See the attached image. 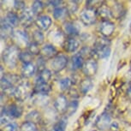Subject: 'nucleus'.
Wrapping results in <instances>:
<instances>
[{"instance_id": "obj_1", "label": "nucleus", "mask_w": 131, "mask_h": 131, "mask_svg": "<svg viewBox=\"0 0 131 131\" xmlns=\"http://www.w3.org/2000/svg\"><path fill=\"white\" fill-rule=\"evenodd\" d=\"M20 49L16 46H9L2 52V62L9 69H15L19 61Z\"/></svg>"}, {"instance_id": "obj_2", "label": "nucleus", "mask_w": 131, "mask_h": 131, "mask_svg": "<svg viewBox=\"0 0 131 131\" xmlns=\"http://www.w3.org/2000/svg\"><path fill=\"white\" fill-rule=\"evenodd\" d=\"M33 89L28 81H21L16 86L14 97L18 101H24L31 94H33Z\"/></svg>"}, {"instance_id": "obj_3", "label": "nucleus", "mask_w": 131, "mask_h": 131, "mask_svg": "<svg viewBox=\"0 0 131 131\" xmlns=\"http://www.w3.org/2000/svg\"><path fill=\"white\" fill-rule=\"evenodd\" d=\"M68 63L69 58L67 56L64 54H58L53 58L51 59L50 66L53 72L59 73L67 67Z\"/></svg>"}, {"instance_id": "obj_4", "label": "nucleus", "mask_w": 131, "mask_h": 131, "mask_svg": "<svg viewBox=\"0 0 131 131\" xmlns=\"http://www.w3.org/2000/svg\"><path fill=\"white\" fill-rule=\"evenodd\" d=\"M11 39L14 42V46H17L19 49L28 47L29 44H30L28 34L24 30H16Z\"/></svg>"}, {"instance_id": "obj_5", "label": "nucleus", "mask_w": 131, "mask_h": 131, "mask_svg": "<svg viewBox=\"0 0 131 131\" xmlns=\"http://www.w3.org/2000/svg\"><path fill=\"white\" fill-rule=\"evenodd\" d=\"M97 11L95 9H85L80 14V21L85 26H91L97 21Z\"/></svg>"}, {"instance_id": "obj_6", "label": "nucleus", "mask_w": 131, "mask_h": 131, "mask_svg": "<svg viewBox=\"0 0 131 131\" xmlns=\"http://www.w3.org/2000/svg\"><path fill=\"white\" fill-rule=\"evenodd\" d=\"M112 117L110 113L107 112H104L99 116L98 118L95 121V126L99 130L104 131L110 128L112 124Z\"/></svg>"}, {"instance_id": "obj_7", "label": "nucleus", "mask_w": 131, "mask_h": 131, "mask_svg": "<svg viewBox=\"0 0 131 131\" xmlns=\"http://www.w3.org/2000/svg\"><path fill=\"white\" fill-rule=\"evenodd\" d=\"M98 62L97 60L93 58L88 59L85 61V63L83 64V67L81 69L83 74L85 75L86 77H92V76L95 75L96 73L98 71Z\"/></svg>"}, {"instance_id": "obj_8", "label": "nucleus", "mask_w": 131, "mask_h": 131, "mask_svg": "<svg viewBox=\"0 0 131 131\" xmlns=\"http://www.w3.org/2000/svg\"><path fill=\"white\" fill-rule=\"evenodd\" d=\"M63 33L67 34L68 36L71 38H75V36H78L80 34V27L78 24H76L75 21H67L63 23Z\"/></svg>"}, {"instance_id": "obj_9", "label": "nucleus", "mask_w": 131, "mask_h": 131, "mask_svg": "<svg viewBox=\"0 0 131 131\" xmlns=\"http://www.w3.org/2000/svg\"><path fill=\"white\" fill-rule=\"evenodd\" d=\"M34 23L40 31H47L52 24V20L47 15H40L35 19Z\"/></svg>"}, {"instance_id": "obj_10", "label": "nucleus", "mask_w": 131, "mask_h": 131, "mask_svg": "<svg viewBox=\"0 0 131 131\" xmlns=\"http://www.w3.org/2000/svg\"><path fill=\"white\" fill-rule=\"evenodd\" d=\"M68 104L69 102L66 96L63 94H59L54 100V110L58 113H63L64 114L66 112V109H67Z\"/></svg>"}, {"instance_id": "obj_11", "label": "nucleus", "mask_w": 131, "mask_h": 131, "mask_svg": "<svg viewBox=\"0 0 131 131\" xmlns=\"http://www.w3.org/2000/svg\"><path fill=\"white\" fill-rule=\"evenodd\" d=\"M115 31V24L111 21H101L100 25V33L105 38H109L113 34Z\"/></svg>"}, {"instance_id": "obj_12", "label": "nucleus", "mask_w": 131, "mask_h": 131, "mask_svg": "<svg viewBox=\"0 0 131 131\" xmlns=\"http://www.w3.org/2000/svg\"><path fill=\"white\" fill-rule=\"evenodd\" d=\"M63 48L66 52L74 53L80 48V42L75 38H70L66 39L64 43L63 44Z\"/></svg>"}, {"instance_id": "obj_13", "label": "nucleus", "mask_w": 131, "mask_h": 131, "mask_svg": "<svg viewBox=\"0 0 131 131\" xmlns=\"http://www.w3.org/2000/svg\"><path fill=\"white\" fill-rule=\"evenodd\" d=\"M58 55V50L57 48L51 44H46L41 48L40 51V56L42 58L46 59H51L54 57Z\"/></svg>"}, {"instance_id": "obj_14", "label": "nucleus", "mask_w": 131, "mask_h": 131, "mask_svg": "<svg viewBox=\"0 0 131 131\" xmlns=\"http://www.w3.org/2000/svg\"><path fill=\"white\" fill-rule=\"evenodd\" d=\"M51 91V88L48 83L36 82L35 86H34V88L33 89V93L34 94H38V95L47 96Z\"/></svg>"}, {"instance_id": "obj_15", "label": "nucleus", "mask_w": 131, "mask_h": 131, "mask_svg": "<svg viewBox=\"0 0 131 131\" xmlns=\"http://www.w3.org/2000/svg\"><path fill=\"white\" fill-rule=\"evenodd\" d=\"M34 14L33 13L31 9H26L23 12L21 13V24L23 27H29L34 23Z\"/></svg>"}, {"instance_id": "obj_16", "label": "nucleus", "mask_w": 131, "mask_h": 131, "mask_svg": "<svg viewBox=\"0 0 131 131\" xmlns=\"http://www.w3.org/2000/svg\"><path fill=\"white\" fill-rule=\"evenodd\" d=\"M96 11H97L98 18H100L102 21H110V18L112 17L111 8L108 7V5H106V4H103L100 7H99Z\"/></svg>"}, {"instance_id": "obj_17", "label": "nucleus", "mask_w": 131, "mask_h": 131, "mask_svg": "<svg viewBox=\"0 0 131 131\" xmlns=\"http://www.w3.org/2000/svg\"><path fill=\"white\" fill-rule=\"evenodd\" d=\"M13 27H11L7 23L4 18L1 20V38L2 39H7L8 38H11L14 34Z\"/></svg>"}, {"instance_id": "obj_18", "label": "nucleus", "mask_w": 131, "mask_h": 131, "mask_svg": "<svg viewBox=\"0 0 131 131\" xmlns=\"http://www.w3.org/2000/svg\"><path fill=\"white\" fill-rule=\"evenodd\" d=\"M93 86V82L89 77H86L80 81L79 82V93L85 95L92 89Z\"/></svg>"}, {"instance_id": "obj_19", "label": "nucleus", "mask_w": 131, "mask_h": 131, "mask_svg": "<svg viewBox=\"0 0 131 131\" xmlns=\"http://www.w3.org/2000/svg\"><path fill=\"white\" fill-rule=\"evenodd\" d=\"M7 110H8L9 114L10 115L12 118H19L21 117L23 113V109L21 106L17 105L16 103H12L7 106Z\"/></svg>"}, {"instance_id": "obj_20", "label": "nucleus", "mask_w": 131, "mask_h": 131, "mask_svg": "<svg viewBox=\"0 0 131 131\" xmlns=\"http://www.w3.org/2000/svg\"><path fill=\"white\" fill-rule=\"evenodd\" d=\"M85 63V59L80 53H75L71 57V65L74 70H81L83 67V64Z\"/></svg>"}, {"instance_id": "obj_21", "label": "nucleus", "mask_w": 131, "mask_h": 131, "mask_svg": "<svg viewBox=\"0 0 131 131\" xmlns=\"http://www.w3.org/2000/svg\"><path fill=\"white\" fill-rule=\"evenodd\" d=\"M111 11H112V17L116 19H120L123 16V15L124 14L125 9L123 4H121L120 2H115L112 7L111 8Z\"/></svg>"}, {"instance_id": "obj_22", "label": "nucleus", "mask_w": 131, "mask_h": 131, "mask_svg": "<svg viewBox=\"0 0 131 131\" xmlns=\"http://www.w3.org/2000/svg\"><path fill=\"white\" fill-rule=\"evenodd\" d=\"M5 21L8 23L9 25L13 28H16L21 23V19H20V16L17 15L16 12L13 11H9L8 13L6 14L5 17H4Z\"/></svg>"}, {"instance_id": "obj_23", "label": "nucleus", "mask_w": 131, "mask_h": 131, "mask_svg": "<svg viewBox=\"0 0 131 131\" xmlns=\"http://www.w3.org/2000/svg\"><path fill=\"white\" fill-rule=\"evenodd\" d=\"M94 52H93V59L97 60V59H105L109 58V56L111 55V46H106V47L98 49L95 50L93 49Z\"/></svg>"}, {"instance_id": "obj_24", "label": "nucleus", "mask_w": 131, "mask_h": 131, "mask_svg": "<svg viewBox=\"0 0 131 131\" xmlns=\"http://www.w3.org/2000/svg\"><path fill=\"white\" fill-rule=\"evenodd\" d=\"M36 71V66L34 63H27L23 64L21 68V75L24 78H30L32 77Z\"/></svg>"}, {"instance_id": "obj_25", "label": "nucleus", "mask_w": 131, "mask_h": 131, "mask_svg": "<svg viewBox=\"0 0 131 131\" xmlns=\"http://www.w3.org/2000/svg\"><path fill=\"white\" fill-rule=\"evenodd\" d=\"M49 36H50V39L51 40L54 42V43H58L59 44L60 42L62 43H64V41H65V39H64V34L63 32L60 30V29H55V30L51 31L50 34H49Z\"/></svg>"}, {"instance_id": "obj_26", "label": "nucleus", "mask_w": 131, "mask_h": 131, "mask_svg": "<svg viewBox=\"0 0 131 131\" xmlns=\"http://www.w3.org/2000/svg\"><path fill=\"white\" fill-rule=\"evenodd\" d=\"M25 119L28 122H31L33 123H35V124H38L42 121V116L41 113L38 112L37 110H34L26 115Z\"/></svg>"}, {"instance_id": "obj_27", "label": "nucleus", "mask_w": 131, "mask_h": 131, "mask_svg": "<svg viewBox=\"0 0 131 131\" xmlns=\"http://www.w3.org/2000/svg\"><path fill=\"white\" fill-rule=\"evenodd\" d=\"M69 12L66 9L65 6H60L58 7V8H55L53 9L52 15H53V18L58 21V20H61L63 18H65L66 16H68Z\"/></svg>"}, {"instance_id": "obj_28", "label": "nucleus", "mask_w": 131, "mask_h": 131, "mask_svg": "<svg viewBox=\"0 0 131 131\" xmlns=\"http://www.w3.org/2000/svg\"><path fill=\"white\" fill-rule=\"evenodd\" d=\"M78 107H79V101L77 100H72L69 102L67 109H66V112L64 114H65L66 117H71V116L74 115L76 112Z\"/></svg>"}, {"instance_id": "obj_29", "label": "nucleus", "mask_w": 131, "mask_h": 131, "mask_svg": "<svg viewBox=\"0 0 131 131\" xmlns=\"http://www.w3.org/2000/svg\"><path fill=\"white\" fill-rule=\"evenodd\" d=\"M51 75H52V74H51V71L49 70V69L47 68L44 69L43 70H41L40 72L39 73V76H38V79H37L36 82L48 83V81L51 80Z\"/></svg>"}, {"instance_id": "obj_30", "label": "nucleus", "mask_w": 131, "mask_h": 131, "mask_svg": "<svg viewBox=\"0 0 131 131\" xmlns=\"http://www.w3.org/2000/svg\"><path fill=\"white\" fill-rule=\"evenodd\" d=\"M32 39H33L34 43L37 44L38 46H40L45 41V35L42 33V31L37 29V30H34V33L32 34Z\"/></svg>"}, {"instance_id": "obj_31", "label": "nucleus", "mask_w": 131, "mask_h": 131, "mask_svg": "<svg viewBox=\"0 0 131 131\" xmlns=\"http://www.w3.org/2000/svg\"><path fill=\"white\" fill-rule=\"evenodd\" d=\"M68 125L67 117H62L53 126L52 131H66V128Z\"/></svg>"}, {"instance_id": "obj_32", "label": "nucleus", "mask_w": 131, "mask_h": 131, "mask_svg": "<svg viewBox=\"0 0 131 131\" xmlns=\"http://www.w3.org/2000/svg\"><path fill=\"white\" fill-rule=\"evenodd\" d=\"M72 85H73V81L70 77H63L61 80H59V86H60V89L62 91H63V92L70 91Z\"/></svg>"}, {"instance_id": "obj_33", "label": "nucleus", "mask_w": 131, "mask_h": 131, "mask_svg": "<svg viewBox=\"0 0 131 131\" xmlns=\"http://www.w3.org/2000/svg\"><path fill=\"white\" fill-rule=\"evenodd\" d=\"M111 46V41L109 40L107 38H105V37H100V38H98L95 40L93 49L98 50V49H101V48L106 47V46Z\"/></svg>"}, {"instance_id": "obj_34", "label": "nucleus", "mask_w": 131, "mask_h": 131, "mask_svg": "<svg viewBox=\"0 0 131 131\" xmlns=\"http://www.w3.org/2000/svg\"><path fill=\"white\" fill-rule=\"evenodd\" d=\"M44 8H45V5H44V3L42 1H34L33 4H32V7L31 9L33 11V13L34 14V16H39V14H41L44 10Z\"/></svg>"}, {"instance_id": "obj_35", "label": "nucleus", "mask_w": 131, "mask_h": 131, "mask_svg": "<svg viewBox=\"0 0 131 131\" xmlns=\"http://www.w3.org/2000/svg\"><path fill=\"white\" fill-rule=\"evenodd\" d=\"M12 117H10V115L9 114L7 107H4L2 106L1 109V124L2 125H6L11 122Z\"/></svg>"}, {"instance_id": "obj_36", "label": "nucleus", "mask_w": 131, "mask_h": 131, "mask_svg": "<svg viewBox=\"0 0 131 131\" xmlns=\"http://www.w3.org/2000/svg\"><path fill=\"white\" fill-rule=\"evenodd\" d=\"M34 58V56L29 52L28 51H21L19 56V60L23 63V64H27V63H31L32 60Z\"/></svg>"}, {"instance_id": "obj_37", "label": "nucleus", "mask_w": 131, "mask_h": 131, "mask_svg": "<svg viewBox=\"0 0 131 131\" xmlns=\"http://www.w3.org/2000/svg\"><path fill=\"white\" fill-rule=\"evenodd\" d=\"M2 77H4L7 81H9L11 84H13V85L16 86L18 85L20 82H21V77H20L19 75H16V74H10V73L4 74V75H2Z\"/></svg>"}, {"instance_id": "obj_38", "label": "nucleus", "mask_w": 131, "mask_h": 131, "mask_svg": "<svg viewBox=\"0 0 131 131\" xmlns=\"http://www.w3.org/2000/svg\"><path fill=\"white\" fill-rule=\"evenodd\" d=\"M20 131H38V126L35 123L25 121L20 126Z\"/></svg>"}, {"instance_id": "obj_39", "label": "nucleus", "mask_w": 131, "mask_h": 131, "mask_svg": "<svg viewBox=\"0 0 131 131\" xmlns=\"http://www.w3.org/2000/svg\"><path fill=\"white\" fill-rule=\"evenodd\" d=\"M93 52H94L93 48H91L89 46H83V47L81 49L79 53L83 57L84 59L86 58H88V59H91V58H93Z\"/></svg>"}, {"instance_id": "obj_40", "label": "nucleus", "mask_w": 131, "mask_h": 131, "mask_svg": "<svg viewBox=\"0 0 131 131\" xmlns=\"http://www.w3.org/2000/svg\"><path fill=\"white\" fill-rule=\"evenodd\" d=\"M66 9L69 14H75L79 9V2L78 1H68L66 4Z\"/></svg>"}, {"instance_id": "obj_41", "label": "nucleus", "mask_w": 131, "mask_h": 131, "mask_svg": "<svg viewBox=\"0 0 131 131\" xmlns=\"http://www.w3.org/2000/svg\"><path fill=\"white\" fill-rule=\"evenodd\" d=\"M28 51L33 56H35V55H39V54H40L41 49L39 48V46L37 45V44L34 43V42H31V43L29 44L28 47Z\"/></svg>"}, {"instance_id": "obj_42", "label": "nucleus", "mask_w": 131, "mask_h": 131, "mask_svg": "<svg viewBox=\"0 0 131 131\" xmlns=\"http://www.w3.org/2000/svg\"><path fill=\"white\" fill-rule=\"evenodd\" d=\"M13 6H14V9H16V11L18 12H23L26 8V4L24 1H21V0H16V1H14L13 2Z\"/></svg>"}, {"instance_id": "obj_43", "label": "nucleus", "mask_w": 131, "mask_h": 131, "mask_svg": "<svg viewBox=\"0 0 131 131\" xmlns=\"http://www.w3.org/2000/svg\"><path fill=\"white\" fill-rule=\"evenodd\" d=\"M86 9H95L97 10L99 7H100L103 4V2L101 1H86Z\"/></svg>"}, {"instance_id": "obj_44", "label": "nucleus", "mask_w": 131, "mask_h": 131, "mask_svg": "<svg viewBox=\"0 0 131 131\" xmlns=\"http://www.w3.org/2000/svg\"><path fill=\"white\" fill-rule=\"evenodd\" d=\"M18 129V125H17L16 123L12 122L9 123L8 124L4 125L3 128H2V131H17Z\"/></svg>"}, {"instance_id": "obj_45", "label": "nucleus", "mask_w": 131, "mask_h": 131, "mask_svg": "<svg viewBox=\"0 0 131 131\" xmlns=\"http://www.w3.org/2000/svg\"><path fill=\"white\" fill-rule=\"evenodd\" d=\"M45 64H46V59L40 56L39 58L38 61H37V67L39 69V72H40L41 70H43L44 69H46Z\"/></svg>"}, {"instance_id": "obj_46", "label": "nucleus", "mask_w": 131, "mask_h": 131, "mask_svg": "<svg viewBox=\"0 0 131 131\" xmlns=\"http://www.w3.org/2000/svg\"><path fill=\"white\" fill-rule=\"evenodd\" d=\"M116 93H117V91H116V88L114 85H112L111 86V89H110V95H109V99H110V101H112L114 100L116 97Z\"/></svg>"}, {"instance_id": "obj_47", "label": "nucleus", "mask_w": 131, "mask_h": 131, "mask_svg": "<svg viewBox=\"0 0 131 131\" xmlns=\"http://www.w3.org/2000/svg\"><path fill=\"white\" fill-rule=\"evenodd\" d=\"M110 129H111V131H121L119 124H118L117 122L112 123V124L110 126Z\"/></svg>"}, {"instance_id": "obj_48", "label": "nucleus", "mask_w": 131, "mask_h": 131, "mask_svg": "<svg viewBox=\"0 0 131 131\" xmlns=\"http://www.w3.org/2000/svg\"><path fill=\"white\" fill-rule=\"evenodd\" d=\"M48 4H50L51 6L54 7V9H55V8H58V7H60L61 4H63V1H50V2H48Z\"/></svg>"}, {"instance_id": "obj_49", "label": "nucleus", "mask_w": 131, "mask_h": 131, "mask_svg": "<svg viewBox=\"0 0 131 131\" xmlns=\"http://www.w3.org/2000/svg\"><path fill=\"white\" fill-rule=\"evenodd\" d=\"M126 96H127L128 100L131 102V84L128 86V88L126 90Z\"/></svg>"}, {"instance_id": "obj_50", "label": "nucleus", "mask_w": 131, "mask_h": 131, "mask_svg": "<svg viewBox=\"0 0 131 131\" xmlns=\"http://www.w3.org/2000/svg\"><path fill=\"white\" fill-rule=\"evenodd\" d=\"M38 131H47V129H46V128L45 127V126L41 125L40 127L38 128Z\"/></svg>"}, {"instance_id": "obj_51", "label": "nucleus", "mask_w": 131, "mask_h": 131, "mask_svg": "<svg viewBox=\"0 0 131 131\" xmlns=\"http://www.w3.org/2000/svg\"><path fill=\"white\" fill-rule=\"evenodd\" d=\"M130 30H131V24H130Z\"/></svg>"}]
</instances>
